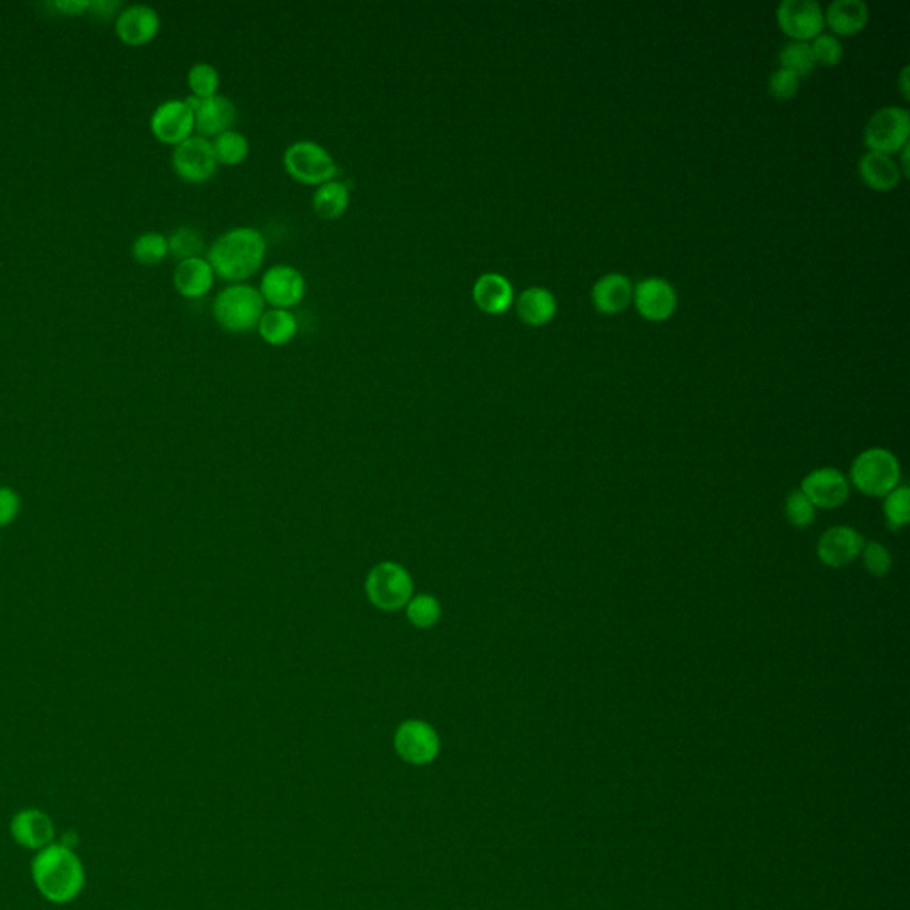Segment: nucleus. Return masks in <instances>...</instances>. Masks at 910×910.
Returning a JSON list of instances; mask_svg holds the SVG:
<instances>
[{
    "mask_svg": "<svg viewBox=\"0 0 910 910\" xmlns=\"http://www.w3.org/2000/svg\"><path fill=\"white\" fill-rule=\"evenodd\" d=\"M910 133V114L901 107H884L873 114L864 128V142L870 152H900Z\"/></svg>",
    "mask_w": 910,
    "mask_h": 910,
    "instance_id": "0eeeda50",
    "label": "nucleus"
},
{
    "mask_svg": "<svg viewBox=\"0 0 910 910\" xmlns=\"http://www.w3.org/2000/svg\"><path fill=\"white\" fill-rule=\"evenodd\" d=\"M900 460L886 448H867L853 459L850 468V482L859 493L866 497L882 498L900 486Z\"/></svg>",
    "mask_w": 910,
    "mask_h": 910,
    "instance_id": "20e7f679",
    "label": "nucleus"
},
{
    "mask_svg": "<svg viewBox=\"0 0 910 910\" xmlns=\"http://www.w3.org/2000/svg\"><path fill=\"white\" fill-rule=\"evenodd\" d=\"M866 540L852 526H832L821 534L816 545V555L821 564L839 569L858 559Z\"/></svg>",
    "mask_w": 910,
    "mask_h": 910,
    "instance_id": "2eb2a0df",
    "label": "nucleus"
},
{
    "mask_svg": "<svg viewBox=\"0 0 910 910\" xmlns=\"http://www.w3.org/2000/svg\"><path fill=\"white\" fill-rule=\"evenodd\" d=\"M213 281H215V272L210 261L203 256L178 261L173 272L176 292L187 299H199L209 294Z\"/></svg>",
    "mask_w": 910,
    "mask_h": 910,
    "instance_id": "aec40b11",
    "label": "nucleus"
},
{
    "mask_svg": "<svg viewBox=\"0 0 910 910\" xmlns=\"http://www.w3.org/2000/svg\"><path fill=\"white\" fill-rule=\"evenodd\" d=\"M784 512H786L788 522L795 528H807L810 523L815 522V505L807 500L801 489H793L788 493Z\"/></svg>",
    "mask_w": 910,
    "mask_h": 910,
    "instance_id": "473e14b6",
    "label": "nucleus"
},
{
    "mask_svg": "<svg viewBox=\"0 0 910 910\" xmlns=\"http://www.w3.org/2000/svg\"><path fill=\"white\" fill-rule=\"evenodd\" d=\"M633 299V284L630 278L619 272L603 276L602 280L594 284L593 303L597 312L614 315L622 312Z\"/></svg>",
    "mask_w": 910,
    "mask_h": 910,
    "instance_id": "412c9836",
    "label": "nucleus"
},
{
    "mask_svg": "<svg viewBox=\"0 0 910 910\" xmlns=\"http://www.w3.org/2000/svg\"><path fill=\"white\" fill-rule=\"evenodd\" d=\"M187 84L196 98H209L218 95L221 75L218 68L210 62H196L187 71Z\"/></svg>",
    "mask_w": 910,
    "mask_h": 910,
    "instance_id": "c756f323",
    "label": "nucleus"
},
{
    "mask_svg": "<svg viewBox=\"0 0 910 910\" xmlns=\"http://www.w3.org/2000/svg\"><path fill=\"white\" fill-rule=\"evenodd\" d=\"M10 835L22 849L39 852L48 844L56 843V825L45 810L27 807L11 818Z\"/></svg>",
    "mask_w": 910,
    "mask_h": 910,
    "instance_id": "dca6fc26",
    "label": "nucleus"
},
{
    "mask_svg": "<svg viewBox=\"0 0 910 910\" xmlns=\"http://www.w3.org/2000/svg\"><path fill=\"white\" fill-rule=\"evenodd\" d=\"M816 65L821 67H836L843 59V45L836 36L830 34H818L815 42L809 43Z\"/></svg>",
    "mask_w": 910,
    "mask_h": 910,
    "instance_id": "c9c22d12",
    "label": "nucleus"
},
{
    "mask_svg": "<svg viewBox=\"0 0 910 910\" xmlns=\"http://www.w3.org/2000/svg\"><path fill=\"white\" fill-rule=\"evenodd\" d=\"M779 62H781V68L793 71L796 77L810 75L818 67L810 45L806 42L788 43L786 47L779 52Z\"/></svg>",
    "mask_w": 910,
    "mask_h": 910,
    "instance_id": "c85d7f7f",
    "label": "nucleus"
},
{
    "mask_svg": "<svg viewBox=\"0 0 910 910\" xmlns=\"http://www.w3.org/2000/svg\"><path fill=\"white\" fill-rule=\"evenodd\" d=\"M824 16L836 34L853 36L866 27L870 10L863 0H835Z\"/></svg>",
    "mask_w": 910,
    "mask_h": 910,
    "instance_id": "b1692460",
    "label": "nucleus"
},
{
    "mask_svg": "<svg viewBox=\"0 0 910 910\" xmlns=\"http://www.w3.org/2000/svg\"><path fill=\"white\" fill-rule=\"evenodd\" d=\"M31 875L39 895L57 906L77 900L85 886L84 864L65 843L48 844L34 853Z\"/></svg>",
    "mask_w": 910,
    "mask_h": 910,
    "instance_id": "f257e3e1",
    "label": "nucleus"
},
{
    "mask_svg": "<svg viewBox=\"0 0 910 910\" xmlns=\"http://www.w3.org/2000/svg\"><path fill=\"white\" fill-rule=\"evenodd\" d=\"M798 85H801V77H796L793 71L784 70V68L773 71L768 81V90L779 100L793 98L798 91Z\"/></svg>",
    "mask_w": 910,
    "mask_h": 910,
    "instance_id": "e433bc0d",
    "label": "nucleus"
},
{
    "mask_svg": "<svg viewBox=\"0 0 910 910\" xmlns=\"http://www.w3.org/2000/svg\"><path fill=\"white\" fill-rule=\"evenodd\" d=\"M171 164L182 180L203 184L215 175L219 162L213 153L212 141L192 133L189 139L176 144L171 155Z\"/></svg>",
    "mask_w": 910,
    "mask_h": 910,
    "instance_id": "6e6552de",
    "label": "nucleus"
},
{
    "mask_svg": "<svg viewBox=\"0 0 910 910\" xmlns=\"http://www.w3.org/2000/svg\"><path fill=\"white\" fill-rule=\"evenodd\" d=\"M256 329L269 346H287L298 335V317L290 310L270 308L264 312Z\"/></svg>",
    "mask_w": 910,
    "mask_h": 910,
    "instance_id": "a878e982",
    "label": "nucleus"
},
{
    "mask_svg": "<svg viewBox=\"0 0 910 910\" xmlns=\"http://www.w3.org/2000/svg\"><path fill=\"white\" fill-rule=\"evenodd\" d=\"M22 511V498L11 486H0V528L16 522Z\"/></svg>",
    "mask_w": 910,
    "mask_h": 910,
    "instance_id": "4c0bfd02",
    "label": "nucleus"
},
{
    "mask_svg": "<svg viewBox=\"0 0 910 910\" xmlns=\"http://www.w3.org/2000/svg\"><path fill=\"white\" fill-rule=\"evenodd\" d=\"M284 171L294 180L306 185H323L335 180L338 164L335 156L318 142L303 139L290 144L283 153Z\"/></svg>",
    "mask_w": 910,
    "mask_h": 910,
    "instance_id": "39448f33",
    "label": "nucleus"
},
{
    "mask_svg": "<svg viewBox=\"0 0 910 910\" xmlns=\"http://www.w3.org/2000/svg\"><path fill=\"white\" fill-rule=\"evenodd\" d=\"M859 173L867 187L891 190L900 184L901 171L895 159L886 153L867 152L859 161Z\"/></svg>",
    "mask_w": 910,
    "mask_h": 910,
    "instance_id": "5701e85b",
    "label": "nucleus"
},
{
    "mask_svg": "<svg viewBox=\"0 0 910 910\" xmlns=\"http://www.w3.org/2000/svg\"><path fill=\"white\" fill-rule=\"evenodd\" d=\"M778 24L795 42H807L821 34L824 10L816 0H784L778 8Z\"/></svg>",
    "mask_w": 910,
    "mask_h": 910,
    "instance_id": "9b49d317",
    "label": "nucleus"
},
{
    "mask_svg": "<svg viewBox=\"0 0 910 910\" xmlns=\"http://www.w3.org/2000/svg\"><path fill=\"white\" fill-rule=\"evenodd\" d=\"M802 493L806 494L815 509H838L850 497V480L836 468H818L804 477Z\"/></svg>",
    "mask_w": 910,
    "mask_h": 910,
    "instance_id": "f8f14e48",
    "label": "nucleus"
},
{
    "mask_svg": "<svg viewBox=\"0 0 910 910\" xmlns=\"http://www.w3.org/2000/svg\"><path fill=\"white\" fill-rule=\"evenodd\" d=\"M150 130L159 141L176 147L195 132V110L185 100H164L152 113Z\"/></svg>",
    "mask_w": 910,
    "mask_h": 910,
    "instance_id": "9d476101",
    "label": "nucleus"
},
{
    "mask_svg": "<svg viewBox=\"0 0 910 910\" xmlns=\"http://www.w3.org/2000/svg\"><path fill=\"white\" fill-rule=\"evenodd\" d=\"M264 312H266V301L261 298L260 290L252 284H228L213 299V318L224 331L237 332V335L253 331L260 323Z\"/></svg>",
    "mask_w": 910,
    "mask_h": 910,
    "instance_id": "7ed1b4c3",
    "label": "nucleus"
},
{
    "mask_svg": "<svg viewBox=\"0 0 910 910\" xmlns=\"http://www.w3.org/2000/svg\"><path fill=\"white\" fill-rule=\"evenodd\" d=\"M349 203H351V189L346 182L337 180V178L318 185L313 192V210L318 218L329 219V221L341 218L349 209Z\"/></svg>",
    "mask_w": 910,
    "mask_h": 910,
    "instance_id": "393cba45",
    "label": "nucleus"
},
{
    "mask_svg": "<svg viewBox=\"0 0 910 910\" xmlns=\"http://www.w3.org/2000/svg\"><path fill=\"white\" fill-rule=\"evenodd\" d=\"M57 10L65 11L67 14H81L82 11L90 10V2L88 0H61L56 2Z\"/></svg>",
    "mask_w": 910,
    "mask_h": 910,
    "instance_id": "58836bf2",
    "label": "nucleus"
},
{
    "mask_svg": "<svg viewBox=\"0 0 910 910\" xmlns=\"http://www.w3.org/2000/svg\"><path fill=\"white\" fill-rule=\"evenodd\" d=\"M266 255L267 241L264 233L256 228L237 226L219 235L210 244L207 260L219 278L232 283H244L260 270Z\"/></svg>",
    "mask_w": 910,
    "mask_h": 910,
    "instance_id": "f03ea898",
    "label": "nucleus"
},
{
    "mask_svg": "<svg viewBox=\"0 0 910 910\" xmlns=\"http://www.w3.org/2000/svg\"><path fill=\"white\" fill-rule=\"evenodd\" d=\"M0 546H2V536H0Z\"/></svg>",
    "mask_w": 910,
    "mask_h": 910,
    "instance_id": "a19ab883",
    "label": "nucleus"
},
{
    "mask_svg": "<svg viewBox=\"0 0 910 910\" xmlns=\"http://www.w3.org/2000/svg\"><path fill=\"white\" fill-rule=\"evenodd\" d=\"M258 290L272 308L290 310L298 306L306 295V278L295 267L280 264L264 272Z\"/></svg>",
    "mask_w": 910,
    "mask_h": 910,
    "instance_id": "1a4fd4ad",
    "label": "nucleus"
},
{
    "mask_svg": "<svg viewBox=\"0 0 910 910\" xmlns=\"http://www.w3.org/2000/svg\"><path fill=\"white\" fill-rule=\"evenodd\" d=\"M477 308L489 315H502L508 312L514 301V289L511 281L498 272H483L477 278L471 289Z\"/></svg>",
    "mask_w": 910,
    "mask_h": 910,
    "instance_id": "6ab92c4d",
    "label": "nucleus"
},
{
    "mask_svg": "<svg viewBox=\"0 0 910 910\" xmlns=\"http://www.w3.org/2000/svg\"><path fill=\"white\" fill-rule=\"evenodd\" d=\"M517 317L526 326L539 327L550 323L557 313V299L550 290L530 287L516 301Z\"/></svg>",
    "mask_w": 910,
    "mask_h": 910,
    "instance_id": "4be33fe9",
    "label": "nucleus"
},
{
    "mask_svg": "<svg viewBox=\"0 0 910 910\" xmlns=\"http://www.w3.org/2000/svg\"><path fill=\"white\" fill-rule=\"evenodd\" d=\"M185 102L190 109L195 110V124L198 136L209 139L210 136L218 138L219 133L226 132L235 124L237 107L232 98L226 95H213L209 98H196L187 96Z\"/></svg>",
    "mask_w": 910,
    "mask_h": 910,
    "instance_id": "4468645a",
    "label": "nucleus"
},
{
    "mask_svg": "<svg viewBox=\"0 0 910 910\" xmlns=\"http://www.w3.org/2000/svg\"><path fill=\"white\" fill-rule=\"evenodd\" d=\"M167 244H170L171 255L175 256L178 261L201 256L205 249L203 235L196 228L190 226L176 228L175 232L167 237Z\"/></svg>",
    "mask_w": 910,
    "mask_h": 910,
    "instance_id": "7c9ffc66",
    "label": "nucleus"
},
{
    "mask_svg": "<svg viewBox=\"0 0 910 910\" xmlns=\"http://www.w3.org/2000/svg\"><path fill=\"white\" fill-rule=\"evenodd\" d=\"M898 84H900L901 93L906 98H909V67L903 68L901 70L900 79H898Z\"/></svg>",
    "mask_w": 910,
    "mask_h": 910,
    "instance_id": "ea45409f",
    "label": "nucleus"
},
{
    "mask_svg": "<svg viewBox=\"0 0 910 910\" xmlns=\"http://www.w3.org/2000/svg\"><path fill=\"white\" fill-rule=\"evenodd\" d=\"M441 607L432 596H418L408 603V619L418 628H431L440 621Z\"/></svg>",
    "mask_w": 910,
    "mask_h": 910,
    "instance_id": "f704fd0d",
    "label": "nucleus"
},
{
    "mask_svg": "<svg viewBox=\"0 0 910 910\" xmlns=\"http://www.w3.org/2000/svg\"><path fill=\"white\" fill-rule=\"evenodd\" d=\"M861 557H863V564L867 573L873 574L875 579H884L891 571V553H889L886 546L877 542V540H867V542H864Z\"/></svg>",
    "mask_w": 910,
    "mask_h": 910,
    "instance_id": "72a5a7b5",
    "label": "nucleus"
},
{
    "mask_svg": "<svg viewBox=\"0 0 910 910\" xmlns=\"http://www.w3.org/2000/svg\"><path fill=\"white\" fill-rule=\"evenodd\" d=\"M118 38L130 47H142L161 31V14L148 4H130L119 10L114 20Z\"/></svg>",
    "mask_w": 910,
    "mask_h": 910,
    "instance_id": "ddd939ff",
    "label": "nucleus"
},
{
    "mask_svg": "<svg viewBox=\"0 0 910 910\" xmlns=\"http://www.w3.org/2000/svg\"><path fill=\"white\" fill-rule=\"evenodd\" d=\"M395 745L404 759L411 763H427L436 756L438 736L423 722L409 721L397 731Z\"/></svg>",
    "mask_w": 910,
    "mask_h": 910,
    "instance_id": "a211bd4d",
    "label": "nucleus"
},
{
    "mask_svg": "<svg viewBox=\"0 0 910 910\" xmlns=\"http://www.w3.org/2000/svg\"><path fill=\"white\" fill-rule=\"evenodd\" d=\"M633 301L642 317L648 320H665L678 306V295L673 284L662 278H648L633 289Z\"/></svg>",
    "mask_w": 910,
    "mask_h": 910,
    "instance_id": "f3484780",
    "label": "nucleus"
},
{
    "mask_svg": "<svg viewBox=\"0 0 910 910\" xmlns=\"http://www.w3.org/2000/svg\"><path fill=\"white\" fill-rule=\"evenodd\" d=\"M170 255L167 237L161 232H144L132 242V256L142 266H155Z\"/></svg>",
    "mask_w": 910,
    "mask_h": 910,
    "instance_id": "cd10ccee",
    "label": "nucleus"
},
{
    "mask_svg": "<svg viewBox=\"0 0 910 910\" xmlns=\"http://www.w3.org/2000/svg\"><path fill=\"white\" fill-rule=\"evenodd\" d=\"M212 147L219 164H226V166L242 164L249 155V150H252L249 139L238 130H233V128L219 133L218 138H213Z\"/></svg>",
    "mask_w": 910,
    "mask_h": 910,
    "instance_id": "bb28decb",
    "label": "nucleus"
},
{
    "mask_svg": "<svg viewBox=\"0 0 910 910\" xmlns=\"http://www.w3.org/2000/svg\"><path fill=\"white\" fill-rule=\"evenodd\" d=\"M366 594L370 602L381 610H398L411 599V576L402 565L383 562L370 571Z\"/></svg>",
    "mask_w": 910,
    "mask_h": 910,
    "instance_id": "423d86ee",
    "label": "nucleus"
},
{
    "mask_svg": "<svg viewBox=\"0 0 910 910\" xmlns=\"http://www.w3.org/2000/svg\"><path fill=\"white\" fill-rule=\"evenodd\" d=\"M884 516L892 530H900L910 520V491L907 486H896L884 497Z\"/></svg>",
    "mask_w": 910,
    "mask_h": 910,
    "instance_id": "2f4dec72",
    "label": "nucleus"
}]
</instances>
